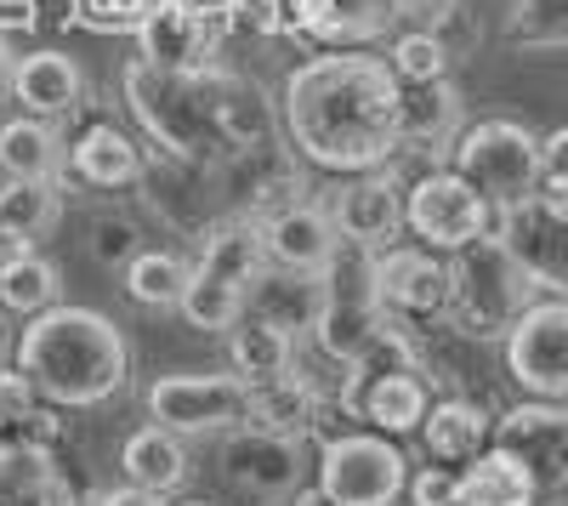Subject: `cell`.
I'll return each mask as SVG.
<instances>
[{
  "mask_svg": "<svg viewBox=\"0 0 568 506\" xmlns=\"http://www.w3.org/2000/svg\"><path fill=\"white\" fill-rule=\"evenodd\" d=\"M227 336H233V376L273 382V376L296 371V331L267 325V318H256V313H240V325H233Z\"/></svg>",
  "mask_w": 568,
  "mask_h": 506,
  "instance_id": "cell-26",
  "label": "cell"
},
{
  "mask_svg": "<svg viewBox=\"0 0 568 506\" xmlns=\"http://www.w3.org/2000/svg\"><path fill=\"white\" fill-rule=\"evenodd\" d=\"M409 467L387 433H347L318 449V495L329 506H393Z\"/></svg>",
  "mask_w": 568,
  "mask_h": 506,
  "instance_id": "cell-7",
  "label": "cell"
},
{
  "mask_svg": "<svg viewBox=\"0 0 568 506\" xmlns=\"http://www.w3.org/2000/svg\"><path fill=\"white\" fill-rule=\"evenodd\" d=\"M34 409H40L34 382H29L23 371H7V364H0V433H18Z\"/></svg>",
  "mask_w": 568,
  "mask_h": 506,
  "instance_id": "cell-35",
  "label": "cell"
},
{
  "mask_svg": "<svg viewBox=\"0 0 568 506\" xmlns=\"http://www.w3.org/2000/svg\"><path fill=\"white\" fill-rule=\"evenodd\" d=\"M387 69L398 85H420V80H444L449 69V52H444V40L433 29H409L393 40V52H387Z\"/></svg>",
  "mask_w": 568,
  "mask_h": 506,
  "instance_id": "cell-33",
  "label": "cell"
},
{
  "mask_svg": "<svg viewBox=\"0 0 568 506\" xmlns=\"http://www.w3.org/2000/svg\"><path fill=\"white\" fill-rule=\"evenodd\" d=\"M278 7L291 12V23L302 34H313L318 45L347 52V45H364L375 34H387L409 12V0H278Z\"/></svg>",
  "mask_w": 568,
  "mask_h": 506,
  "instance_id": "cell-14",
  "label": "cell"
},
{
  "mask_svg": "<svg viewBox=\"0 0 568 506\" xmlns=\"http://www.w3.org/2000/svg\"><path fill=\"white\" fill-rule=\"evenodd\" d=\"M329 222H336V234L342 245L353 251H387L398 240V227H404V194H398V176L387 171H364L358 182H347L336 211H329Z\"/></svg>",
  "mask_w": 568,
  "mask_h": 506,
  "instance_id": "cell-13",
  "label": "cell"
},
{
  "mask_svg": "<svg viewBox=\"0 0 568 506\" xmlns=\"http://www.w3.org/2000/svg\"><path fill=\"white\" fill-rule=\"evenodd\" d=\"M29 251H34V240H29V234H18V227H7V222H0V273H7V267H18Z\"/></svg>",
  "mask_w": 568,
  "mask_h": 506,
  "instance_id": "cell-41",
  "label": "cell"
},
{
  "mask_svg": "<svg viewBox=\"0 0 568 506\" xmlns=\"http://www.w3.org/2000/svg\"><path fill=\"white\" fill-rule=\"evenodd\" d=\"M420 444H426V455H433L438 467H449V462H471L478 449H489V416L471 398H438V404H426V416H420Z\"/></svg>",
  "mask_w": 568,
  "mask_h": 506,
  "instance_id": "cell-21",
  "label": "cell"
},
{
  "mask_svg": "<svg viewBox=\"0 0 568 506\" xmlns=\"http://www.w3.org/2000/svg\"><path fill=\"white\" fill-rule=\"evenodd\" d=\"M0 506H80L69 473L52 462V449L0 438Z\"/></svg>",
  "mask_w": 568,
  "mask_h": 506,
  "instance_id": "cell-17",
  "label": "cell"
},
{
  "mask_svg": "<svg viewBox=\"0 0 568 506\" xmlns=\"http://www.w3.org/2000/svg\"><path fill=\"white\" fill-rule=\"evenodd\" d=\"M187 285V267L171 251H131L125 256V296L136 307H176Z\"/></svg>",
  "mask_w": 568,
  "mask_h": 506,
  "instance_id": "cell-29",
  "label": "cell"
},
{
  "mask_svg": "<svg viewBox=\"0 0 568 506\" xmlns=\"http://www.w3.org/2000/svg\"><path fill=\"white\" fill-rule=\"evenodd\" d=\"M80 7H85V23H98V29H142L171 0H80Z\"/></svg>",
  "mask_w": 568,
  "mask_h": 506,
  "instance_id": "cell-34",
  "label": "cell"
},
{
  "mask_svg": "<svg viewBox=\"0 0 568 506\" xmlns=\"http://www.w3.org/2000/svg\"><path fill=\"white\" fill-rule=\"evenodd\" d=\"M324 307V273H291V267H262V280L245 291V313L267 318L284 331H313V318Z\"/></svg>",
  "mask_w": 568,
  "mask_h": 506,
  "instance_id": "cell-20",
  "label": "cell"
},
{
  "mask_svg": "<svg viewBox=\"0 0 568 506\" xmlns=\"http://www.w3.org/2000/svg\"><path fill=\"white\" fill-rule=\"evenodd\" d=\"M262 251H267V267H291V273H324L329 256L342 251V234L329 211L318 205H284L262 222Z\"/></svg>",
  "mask_w": 568,
  "mask_h": 506,
  "instance_id": "cell-15",
  "label": "cell"
},
{
  "mask_svg": "<svg viewBox=\"0 0 568 506\" xmlns=\"http://www.w3.org/2000/svg\"><path fill=\"white\" fill-rule=\"evenodd\" d=\"M506 371L535 398H568V302H529L511 318Z\"/></svg>",
  "mask_w": 568,
  "mask_h": 506,
  "instance_id": "cell-9",
  "label": "cell"
},
{
  "mask_svg": "<svg viewBox=\"0 0 568 506\" xmlns=\"http://www.w3.org/2000/svg\"><path fill=\"white\" fill-rule=\"evenodd\" d=\"M262 267H267V251H262V222L251 216H222L205 227V240H200V262L187 267L194 280H211L222 291H251L262 280Z\"/></svg>",
  "mask_w": 568,
  "mask_h": 506,
  "instance_id": "cell-16",
  "label": "cell"
},
{
  "mask_svg": "<svg viewBox=\"0 0 568 506\" xmlns=\"http://www.w3.org/2000/svg\"><path fill=\"white\" fill-rule=\"evenodd\" d=\"M489 234L511 251V262L529 273L535 291H551L557 302H568V222L551 216L540 200H524L495 216Z\"/></svg>",
  "mask_w": 568,
  "mask_h": 506,
  "instance_id": "cell-10",
  "label": "cell"
},
{
  "mask_svg": "<svg viewBox=\"0 0 568 506\" xmlns=\"http://www.w3.org/2000/svg\"><path fill=\"white\" fill-rule=\"evenodd\" d=\"M120 467H125V484H136V489L176 495V489L187 484V449H182L176 433H165V427L149 422V427H136V433L125 438Z\"/></svg>",
  "mask_w": 568,
  "mask_h": 506,
  "instance_id": "cell-22",
  "label": "cell"
},
{
  "mask_svg": "<svg viewBox=\"0 0 568 506\" xmlns=\"http://www.w3.org/2000/svg\"><path fill=\"white\" fill-rule=\"evenodd\" d=\"M535 200H540V205H546L551 216H562V222H568V176H540Z\"/></svg>",
  "mask_w": 568,
  "mask_h": 506,
  "instance_id": "cell-42",
  "label": "cell"
},
{
  "mask_svg": "<svg viewBox=\"0 0 568 506\" xmlns=\"http://www.w3.org/2000/svg\"><path fill=\"white\" fill-rule=\"evenodd\" d=\"M318 416V393L291 371V376H273V382H251V427L273 433V438H302L313 433Z\"/></svg>",
  "mask_w": 568,
  "mask_h": 506,
  "instance_id": "cell-27",
  "label": "cell"
},
{
  "mask_svg": "<svg viewBox=\"0 0 568 506\" xmlns=\"http://www.w3.org/2000/svg\"><path fill=\"white\" fill-rule=\"evenodd\" d=\"M375 302L387 318H444L449 262L438 251H375Z\"/></svg>",
  "mask_w": 568,
  "mask_h": 506,
  "instance_id": "cell-12",
  "label": "cell"
},
{
  "mask_svg": "<svg viewBox=\"0 0 568 506\" xmlns=\"http://www.w3.org/2000/svg\"><path fill=\"white\" fill-rule=\"evenodd\" d=\"M495 444L511 449L540 489H568V398L517 404L495 427Z\"/></svg>",
  "mask_w": 568,
  "mask_h": 506,
  "instance_id": "cell-11",
  "label": "cell"
},
{
  "mask_svg": "<svg viewBox=\"0 0 568 506\" xmlns=\"http://www.w3.org/2000/svg\"><path fill=\"white\" fill-rule=\"evenodd\" d=\"M404 489H409L415 506H455V473L449 467H420Z\"/></svg>",
  "mask_w": 568,
  "mask_h": 506,
  "instance_id": "cell-36",
  "label": "cell"
},
{
  "mask_svg": "<svg viewBox=\"0 0 568 506\" xmlns=\"http://www.w3.org/2000/svg\"><path fill=\"white\" fill-rule=\"evenodd\" d=\"M125 98L136 125L176 160H211L227 149V98H233V74L216 69H154V63H131L125 69Z\"/></svg>",
  "mask_w": 568,
  "mask_h": 506,
  "instance_id": "cell-3",
  "label": "cell"
},
{
  "mask_svg": "<svg viewBox=\"0 0 568 506\" xmlns=\"http://www.w3.org/2000/svg\"><path fill=\"white\" fill-rule=\"evenodd\" d=\"M449 171H460L471 189L484 194V205L500 216L511 205L535 200V189H540V136L529 125H517V120H478V125L460 131Z\"/></svg>",
  "mask_w": 568,
  "mask_h": 506,
  "instance_id": "cell-5",
  "label": "cell"
},
{
  "mask_svg": "<svg viewBox=\"0 0 568 506\" xmlns=\"http://www.w3.org/2000/svg\"><path fill=\"white\" fill-rule=\"evenodd\" d=\"M404 222L415 227V240L426 251H466L471 240H484L489 227H495V211L484 205V194L471 189V182L460 171H426L409 200H404Z\"/></svg>",
  "mask_w": 568,
  "mask_h": 506,
  "instance_id": "cell-8",
  "label": "cell"
},
{
  "mask_svg": "<svg viewBox=\"0 0 568 506\" xmlns=\"http://www.w3.org/2000/svg\"><path fill=\"white\" fill-rule=\"evenodd\" d=\"M69 165V149L63 136L52 131V120H7L0 125V171L7 176H29V182H58Z\"/></svg>",
  "mask_w": 568,
  "mask_h": 506,
  "instance_id": "cell-25",
  "label": "cell"
},
{
  "mask_svg": "<svg viewBox=\"0 0 568 506\" xmlns=\"http://www.w3.org/2000/svg\"><path fill=\"white\" fill-rule=\"evenodd\" d=\"M18 371L34 382V393L58 409H91L109 404L125 387L131 353L109 313L98 307H45L18 336Z\"/></svg>",
  "mask_w": 568,
  "mask_h": 506,
  "instance_id": "cell-2",
  "label": "cell"
},
{
  "mask_svg": "<svg viewBox=\"0 0 568 506\" xmlns=\"http://www.w3.org/2000/svg\"><path fill=\"white\" fill-rule=\"evenodd\" d=\"M12 98L34 120H63L85 98V69L69 52H29L12 63Z\"/></svg>",
  "mask_w": 568,
  "mask_h": 506,
  "instance_id": "cell-18",
  "label": "cell"
},
{
  "mask_svg": "<svg viewBox=\"0 0 568 506\" xmlns=\"http://www.w3.org/2000/svg\"><path fill=\"white\" fill-rule=\"evenodd\" d=\"M0 364H7V342H0Z\"/></svg>",
  "mask_w": 568,
  "mask_h": 506,
  "instance_id": "cell-45",
  "label": "cell"
},
{
  "mask_svg": "<svg viewBox=\"0 0 568 506\" xmlns=\"http://www.w3.org/2000/svg\"><path fill=\"white\" fill-rule=\"evenodd\" d=\"M63 216V200H58V182H29V176H12L0 189V222L18 227L29 240H45Z\"/></svg>",
  "mask_w": 568,
  "mask_h": 506,
  "instance_id": "cell-30",
  "label": "cell"
},
{
  "mask_svg": "<svg viewBox=\"0 0 568 506\" xmlns=\"http://www.w3.org/2000/svg\"><path fill=\"white\" fill-rule=\"evenodd\" d=\"M149 416L176 438L251 427V382L233 371H171L149 382Z\"/></svg>",
  "mask_w": 568,
  "mask_h": 506,
  "instance_id": "cell-6",
  "label": "cell"
},
{
  "mask_svg": "<svg viewBox=\"0 0 568 506\" xmlns=\"http://www.w3.org/2000/svg\"><path fill=\"white\" fill-rule=\"evenodd\" d=\"M262 7H278V0H262Z\"/></svg>",
  "mask_w": 568,
  "mask_h": 506,
  "instance_id": "cell-46",
  "label": "cell"
},
{
  "mask_svg": "<svg viewBox=\"0 0 568 506\" xmlns=\"http://www.w3.org/2000/svg\"><path fill=\"white\" fill-rule=\"evenodd\" d=\"M91 251H98V262H120V267H125V256L136 251L131 222H125V216H109V222L98 227V240H91Z\"/></svg>",
  "mask_w": 568,
  "mask_h": 506,
  "instance_id": "cell-37",
  "label": "cell"
},
{
  "mask_svg": "<svg viewBox=\"0 0 568 506\" xmlns=\"http://www.w3.org/2000/svg\"><path fill=\"white\" fill-rule=\"evenodd\" d=\"M85 506H165V500H160V495H149V489H136V484H120V489L91 495Z\"/></svg>",
  "mask_w": 568,
  "mask_h": 506,
  "instance_id": "cell-40",
  "label": "cell"
},
{
  "mask_svg": "<svg viewBox=\"0 0 568 506\" xmlns=\"http://www.w3.org/2000/svg\"><path fill=\"white\" fill-rule=\"evenodd\" d=\"M12 85V52H7V34H0V91Z\"/></svg>",
  "mask_w": 568,
  "mask_h": 506,
  "instance_id": "cell-43",
  "label": "cell"
},
{
  "mask_svg": "<svg viewBox=\"0 0 568 506\" xmlns=\"http://www.w3.org/2000/svg\"><path fill=\"white\" fill-rule=\"evenodd\" d=\"M182 506H211V500H182Z\"/></svg>",
  "mask_w": 568,
  "mask_h": 506,
  "instance_id": "cell-44",
  "label": "cell"
},
{
  "mask_svg": "<svg viewBox=\"0 0 568 506\" xmlns=\"http://www.w3.org/2000/svg\"><path fill=\"white\" fill-rule=\"evenodd\" d=\"M227 478H240L256 495H278L296 484V438H273L256 427H240V438L227 444Z\"/></svg>",
  "mask_w": 568,
  "mask_h": 506,
  "instance_id": "cell-23",
  "label": "cell"
},
{
  "mask_svg": "<svg viewBox=\"0 0 568 506\" xmlns=\"http://www.w3.org/2000/svg\"><path fill=\"white\" fill-rule=\"evenodd\" d=\"M69 171L91 189H125V182L142 176V154L125 131L114 125H85L74 143H69Z\"/></svg>",
  "mask_w": 568,
  "mask_h": 506,
  "instance_id": "cell-24",
  "label": "cell"
},
{
  "mask_svg": "<svg viewBox=\"0 0 568 506\" xmlns=\"http://www.w3.org/2000/svg\"><path fill=\"white\" fill-rule=\"evenodd\" d=\"M460 131V91L449 80H420L398 91V143H444Z\"/></svg>",
  "mask_w": 568,
  "mask_h": 506,
  "instance_id": "cell-28",
  "label": "cell"
},
{
  "mask_svg": "<svg viewBox=\"0 0 568 506\" xmlns=\"http://www.w3.org/2000/svg\"><path fill=\"white\" fill-rule=\"evenodd\" d=\"M540 176H568V125L540 136Z\"/></svg>",
  "mask_w": 568,
  "mask_h": 506,
  "instance_id": "cell-38",
  "label": "cell"
},
{
  "mask_svg": "<svg viewBox=\"0 0 568 506\" xmlns=\"http://www.w3.org/2000/svg\"><path fill=\"white\" fill-rule=\"evenodd\" d=\"M506 40L524 52H557L568 45V0H511Z\"/></svg>",
  "mask_w": 568,
  "mask_h": 506,
  "instance_id": "cell-32",
  "label": "cell"
},
{
  "mask_svg": "<svg viewBox=\"0 0 568 506\" xmlns=\"http://www.w3.org/2000/svg\"><path fill=\"white\" fill-rule=\"evenodd\" d=\"M529 302H535L529 273L511 262V251L495 234L471 240L466 251L449 256V307H444V318H455L466 336H506L511 318Z\"/></svg>",
  "mask_w": 568,
  "mask_h": 506,
  "instance_id": "cell-4",
  "label": "cell"
},
{
  "mask_svg": "<svg viewBox=\"0 0 568 506\" xmlns=\"http://www.w3.org/2000/svg\"><path fill=\"white\" fill-rule=\"evenodd\" d=\"M398 80L387 58L324 52L284 80V125L302 160L324 171H382L398 143Z\"/></svg>",
  "mask_w": 568,
  "mask_h": 506,
  "instance_id": "cell-1",
  "label": "cell"
},
{
  "mask_svg": "<svg viewBox=\"0 0 568 506\" xmlns=\"http://www.w3.org/2000/svg\"><path fill=\"white\" fill-rule=\"evenodd\" d=\"M455 506H540V484L511 449L489 444L455 473Z\"/></svg>",
  "mask_w": 568,
  "mask_h": 506,
  "instance_id": "cell-19",
  "label": "cell"
},
{
  "mask_svg": "<svg viewBox=\"0 0 568 506\" xmlns=\"http://www.w3.org/2000/svg\"><path fill=\"white\" fill-rule=\"evenodd\" d=\"M40 23V0H0V34H23Z\"/></svg>",
  "mask_w": 568,
  "mask_h": 506,
  "instance_id": "cell-39",
  "label": "cell"
},
{
  "mask_svg": "<svg viewBox=\"0 0 568 506\" xmlns=\"http://www.w3.org/2000/svg\"><path fill=\"white\" fill-rule=\"evenodd\" d=\"M58 296H63V267L52 262V256H23L18 267H7L0 273V302H7L12 313H45V307H58Z\"/></svg>",
  "mask_w": 568,
  "mask_h": 506,
  "instance_id": "cell-31",
  "label": "cell"
}]
</instances>
